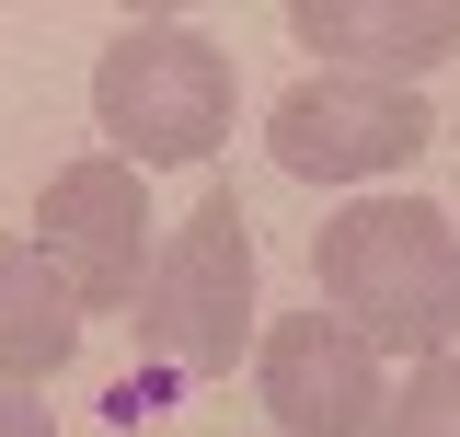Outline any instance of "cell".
Instances as JSON below:
<instances>
[{
	"mask_svg": "<svg viewBox=\"0 0 460 437\" xmlns=\"http://www.w3.org/2000/svg\"><path fill=\"white\" fill-rule=\"evenodd\" d=\"M311 288H323V311L357 345L426 369V357H449V334H460V230L426 196H357V208L323 218Z\"/></svg>",
	"mask_w": 460,
	"mask_h": 437,
	"instance_id": "cell-1",
	"label": "cell"
},
{
	"mask_svg": "<svg viewBox=\"0 0 460 437\" xmlns=\"http://www.w3.org/2000/svg\"><path fill=\"white\" fill-rule=\"evenodd\" d=\"M93 127L127 173H184L230 138V58L196 35V23H127L104 58H93Z\"/></svg>",
	"mask_w": 460,
	"mask_h": 437,
	"instance_id": "cell-2",
	"label": "cell"
},
{
	"mask_svg": "<svg viewBox=\"0 0 460 437\" xmlns=\"http://www.w3.org/2000/svg\"><path fill=\"white\" fill-rule=\"evenodd\" d=\"M127 323L184 380H219L230 357L253 345V218H242V196L184 208V230L162 242V265H150V288H138Z\"/></svg>",
	"mask_w": 460,
	"mask_h": 437,
	"instance_id": "cell-3",
	"label": "cell"
},
{
	"mask_svg": "<svg viewBox=\"0 0 460 437\" xmlns=\"http://www.w3.org/2000/svg\"><path fill=\"white\" fill-rule=\"evenodd\" d=\"M35 254L69 276L81 311H138V288L162 265V254H150V173H127L115 150L47 173V196H35Z\"/></svg>",
	"mask_w": 460,
	"mask_h": 437,
	"instance_id": "cell-4",
	"label": "cell"
},
{
	"mask_svg": "<svg viewBox=\"0 0 460 437\" xmlns=\"http://www.w3.org/2000/svg\"><path fill=\"white\" fill-rule=\"evenodd\" d=\"M265 138H277V162L299 184H357V173H402L438 138V115H426V93H402V81H345V69H323V81H299L277 104Z\"/></svg>",
	"mask_w": 460,
	"mask_h": 437,
	"instance_id": "cell-5",
	"label": "cell"
},
{
	"mask_svg": "<svg viewBox=\"0 0 460 437\" xmlns=\"http://www.w3.org/2000/svg\"><path fill=\"white\" fill-rule=\"evenodd\" d=\"M253 380H265L277 437H380V403H392V391H380V345H357L323 299L288 311V323H265Z\"/></svg>",
	"mask_w": 460,
	"mask_h": 437,
	"instance_id": "cell-6",
	"label": "cell"
},
{
	"mask_svg": "<svg viewBox=\"0 0 460 437\" xmlns=\"http://www.w3.org/2000/svg\"><path fill=\"white\" fill-rule=\"evenodd\" d=\"M288 35L345 81H426L460 47V0H288Z\"/></svg>",
	"mask_w": 460,
	"mask_h": 437,
	"instance_id": "cell-7",
	"label": "cell"
},
{
	"mask_svg": "<svg viewBox=\"0 0 460 437\" xmlns=\"http://www.w3.org/2000/svg\"><path fill=\"white\" fill-rule=\"evenodd\" d=\"M69 345H81V299H69V276H58L35 242H0V391L58 380Z\"/></svg>",
	"mask_w": 460,
	"mask_h": 437,
	"instance_id": "cell-8",
	"label": "cell"
},
{
	"mask_svg": "<svg viewBox=\"0 0 460 437\" xmlns=\"http://www.w3.org/2000/svg\"><path fill=\"white\" fill-rule=\"evenodd\" d=\"M380 437H460V345L426 357V369L380 403Z\"/></svg>",
	"mask_w": 460,
	"mask_h": 437,
	"instance_id": "cell-9",
	"label": "cell"
},
{
	"mask_svg": "<svg viewBox=\"0 0 460 437\" xmlns=\"http://www.w3.org/2000/svg\"><path fill=\"white\" fill-rule=\"evenodd\" d=\"M0 437H58L47 403H23V391H0Z\"/></svg>",
	"mask_w": 460,
	"mask_h": 437,
	"instance_id": "cell-10",
	"label": "cell"
}]
</instances>
